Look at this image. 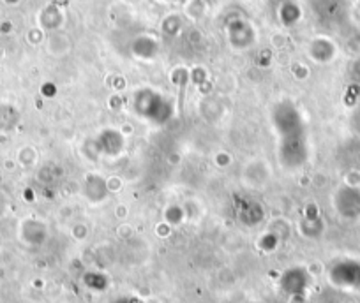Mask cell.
<instances>
[{
  "mask_svg": "<svg viewBox=\"0 0 360 303\" xmlns=\"http://www.w3.org/2000/svg\"><path fill=\"white\" fill-rule=\"evenodd\" d=\"M345 270L350 273H341V282L350 284V286H360V263H350V266H345Z\"/></svg>",
  "mask_w": 360,
  "mask_h": 303,
  "instance_id": "1",
  "label": "cell"
}]
</instances>
